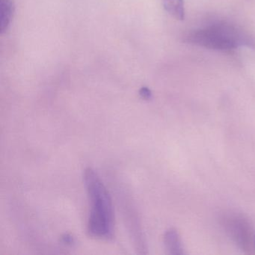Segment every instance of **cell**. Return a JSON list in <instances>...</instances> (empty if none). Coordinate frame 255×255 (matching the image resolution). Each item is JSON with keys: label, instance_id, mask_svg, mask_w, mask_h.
Returning <instances> with one entry per match:
<instances>
[{"label": "cell", "instance_id": "cell-1", "mask_svg": "<svg viewBox=\"0 0 255 255\" xmlns=\"http://www.w3.org/2000/svg\"><path fill=\"white\" fill-rule=\"evenodd\" d=\"M84 181L91 207L88 232L95 238H112L114 233V213L110 195L92 168L85 171Z\"/></svg>", "mask_w": 255, "mask_h": 255}, {"label": "cell", "instance_id": "cell-2", "mask_svg": "<svg viewBox=\"0 0 255 255\" xmlns=\"http://www.w3.org/2000/svg\"><path fill=\"white\" fill-rule=\"evenodd\" d=\"M189 44L219 51H229L238 47L255 48V38L238 26L216 23L191 32L186 37Z\"/></svg>", "mask_w": 255, "mask_h": 255}, {"label": "cell", "instance_id": "cell-4", "mask_svg": "<svg viewBox=\"0 0 255 255\" xmlns=\"http://www.w3.org/2000/svg\"><path fill=\"white\" fill-rule=\"evenodd\" d=\"M165 249L170 255H183V246L178 232L175 229H169L164 236Z\"/></svg>", "mask_w": 255, "mask_h": 255}, {"label": "cell", "instance_id": "cell-3", "mask_svg": "<svg viewBox=\"0 0 255 255\" xmlns=\"http://www.w3.org/2000/svg\"><path fill=\"white\" fill-rule=\"evenodd\" d=\"M14 6L13 0H0V32L8 30L14 17Z\"/></svg>", "mask_w": 255, "mask_h": 255}, {"label": "cell", "instance_id": "cell-5", "mask_svg": "<svg viewBox=\"0 0 255 255\" xmlns=\"http://www.w3.org/2000/svg\"><path fill=\"white\" fill-rule=\"evenodd\" d=\"M163 5L165 11L176 20L184 19V0H163Z\"/></svg>", "mask_w": 255, "mask_h": 255}, {"label": "cell", "instance_id": "cell-7", "mask_svg": "<svg viewBox=\"0 0 255 255\" xmlns=\"http://www.w3.org/2000/svg\"></svg>", "mask_w": 255, "mask_h": 255}, {"label": "cell", "instance_id": "cell-6", "mask_svg": "<svg viewBox=\"0 0 255 255\" xmlns=\"http://www.w3.org/2000/svg\"><path fill=\"white\" fill-rule=\"evenodd\" d=\"M140 95H141L143 98H144V99H150L152 96L151 92L146 87H143L142 89L140 90Z\"/></svg>", "mask_w": 255, "mask_h": 255}]
</instances>
